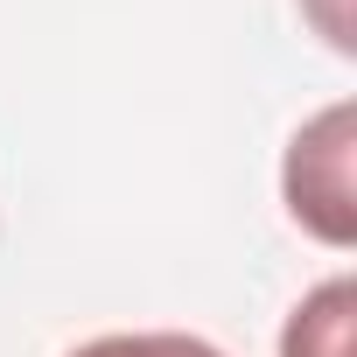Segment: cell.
<instances>
[{
    "label": "cell",
    "mask_w": 357,
    "mask_h": 357,
    "mask_svg": "<svg viewBox=\"0 0 357 357\" xmlns=\"http://www.w3.org/2000/svg\"><path fill=\"white\" fill-rule=\"evenodd\" d=\"M70 357H225V350L204 336H183V329H133V336H91Z\"/></svg>",
    "instance_id": "3957f363"
},
{
    "label": "cell",
    "mask_w": 357,
    "mask_h": 357,
    "mask_svg": "<svg viewBox=\"0 0 357 357\" xmlns=\"http://www.w3.org/2000/svg\"><path fill=\"white\" fill-rule=\"evenodd\" d=\"M287 211L315 238L350 245V105H329L315 126L294 133V147H287Z\"/></svg>",
    "instance_id": "6da1fadb"
},
{
    "label": "cell",
    "mask_w": 357,
    "mask_h": 357,
    "mask_svg": "<svg viewBox=\"0 0 357 357\" xmlns=\"http://www.w3.org/2000/svg\"><path fill=\"white\" fill-rule=\"evenodd\" d=\"M350 301H357L350 280H322V287L287 315L280 357H350Z\"/></svg>",
    "instance_id": "7a4b0ae2"
}]
</instances>
